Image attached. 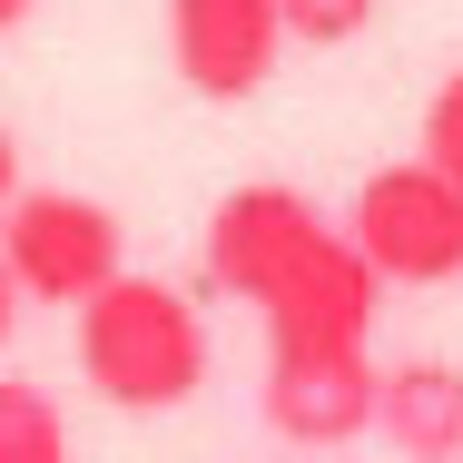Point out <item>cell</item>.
Masks as SVG:
<instances>
[{"label": "cell", "instance_id": "6da1fadb", "mask_svg": "<svg viewBox=\"0 0 463 463\" xmlns=\"http://www.w3.org/2000/svg\"><path fill=\"white\" fill-rule=\"evenodd\" d=\"M207 286L267 316V345H365L384 277L306 187H227L207 217Z\"/></svg>", "mask_w": 463, "mask_h": 463}, {"label": "cell", "instance_id": "7a4b0ae2", "mask_svg": "<svg viewBox=\"0 0 463 463\" xmlns=\"http://www.w3.org/2000/svg\"><path fill=\"white\" fill-rule=\"evenodd\" d=\"M80 374L118 414H168L207 384V326L168 277H109L80 306Z\"/></svg>", "mask_w": 463, "mask_h": 463}, {"label": "cell", "instance_id": "3957f363", "mask_svg": "<svg viewBox=\"0 0 463 463\" xmlns=\"http://www.w3.org/2000/svg\"><path fill=\"white\" fill-rule=\"evenodd\" d=\"M0 267L20 277V296L80 316L109 277H128V237H118V217H109L99 197H80V187H20L10 217H0Z\"/></svg>", "mask_w": 463, "mask_h": 463}, {"label": "cell", "instance_id": "277c9868", "mask_svg": "<svg viewBox=\"0 0 463 463\" xmlns=\"http://www.w3.org/2000/svg\"><path fill=\"white\" fill-rule=\"evenodd\" d=\"M345 247L365 257L384 286H444L463 277V187L424 158L374 168L345 207Z\"/></svg>", "mask_w": 463, "mask_h": 463}, {"label": "cell", "instance_id": "5b68a950", "mask_svg": "<svg viewBox=\"0 0 463 463\" xmlns=\"http://www.w3.org/2000/svg\"><path fill=\"white\" fill-rule=\"evenodd\" d=\"M374 394H384V365L365 345H267L257 414L296 454H335V444H355L374 424Z\"/></svg>", "mask_w": 463, "mask_h": 463}, {"label": "cell", "instance_id": "8992f818", "mask_svg": "<svg viewBox=\"0 0 463 463\" xmlns=\"http://www.w3.org/2000/svg\"><path fill=\"white\" fill-rule=\"evenodd\" d=\"M168 50L197 99H257L286 50L277 0H168Z\"/></svg>", "mask_w": 463, "mask_h": 463}, {"label": "cell", "instance_id": "52a82bcc", "mask_svg": "<svg viewBox=\"0 0 463 463\" xmlns=\"http://www.w3.org/2000/svg\"><path fill=\"white\" fill-rule=\"evenodd\" d=\"M374 434L404 463H463V365H444V355L394 365L374 394Z\"/></svg>", "mask_w": 463, "mask_h": 463}, {"label": "cell", "instance_id": "ba28073f", "mask_svg": "<svg viewBox=\"0 0 463 463\" xmlns=\"http://www.w3.org/2000/svg\"><path fill=\"white\" fill-rule=\"evenodd\" d=\"M0 463H70V424L30 374H0Z\"/></svg>", "mask_w": 463, "mask_h": 463}, {"label": "cell", "instance_id": "9c48e42d", "mask_svg": "<svg viewBox=\"0 0 463 463\" xmlns=\"http://www.w3.org/2000/svg\"><path fill=\"white\" fill-rule=\"evenodd\" d=\"M286 40H306V50H345V40H365L374 0H277Z\"/></svg>", "mask_w": 463, "mask_h": 463}, {"label": "cell", "instance_id": "30bf717a", "mask_svg": "<svg viewBox=\"0 0 463 463\" xmlns=\"http://www.w3.org/2000/svg\"><path fill=\"white\" fill-rule=\"evenodd\" d=\"M424 168H444V178L463 187V70L424 99Z\"/></svg>", "mask_w": 463, "mask_h": 463}, {"label": "cell", "instance_id": "8fae6325", "mask_svg": "<svg viewBox=\"0 0 463 463\" xmlns=\"http://www.w3.org/2000/svg\"><path fill=\"white\" fill-rule=\"evenodd\" d=\"M20 306H30V296H20V277L0 267V345H10V326H20Z\"/></svg>", "mask_w": 463, "mask_h": 463}, {"label": "cell", "instance_id": "7c38bea8", "mask_svg": "<svg viewBox=\"0 0 463 463\" xmlns=\"http://www.w3.org/2000/svg\"><path fill=\"white\" fill-rule=\"evenodd\" d=\"M10 197H20V148H10V128H0V217H10Z\"/></svg>", "mask_w": 463, "mask_h": 463}, {"label": "cell", "instance_id": "4fadbf2b", "mask_svg": "<svg viewBox=\"0 0 463 463\" xmlns=\"http://www.w3.org/2000/svg\"><path fill=\"white\" fill-rule=\"evenodd\" d=\"M30 10H40V0H0V30H20V20H30Z\"/></svg>", "mask_w": 463, "mask_h": 463}]
</instances>
